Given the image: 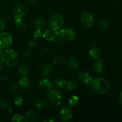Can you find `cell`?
<instances>
[{"instance_id": "obj_1", "label": "cell", "mask_w": 122, "mask_h": 122, "mask_svg": "<svg viewBox=\"0 0 122 122\" xmlns=\"http://www.w3.org/2000/svg\"><path fill=\"white\" fill-rule=\"evenodd\" d=\"M0 60L4 65L13 67L19 63V57L16 51L13 49H6L0 54Z\"/></svg>"}, {"instance_id": "obj_2", "label": "cell", "mask_w": 122, "mask_h": 122, "mask_svg": "<svg viewBox=\"0 0 122 122\" xmlns=\"http://www.w3.org/2000/svg\"><path fill=\"white\" fill-rule=\"evenodd\" d=\"M90 86L98 95H104L109 91L110 84L108 81L104 77H96L93 78Z\"/></svg>"}, {"instance_id": "obj_3", "label": "cell", "mask_w": 122, "mask_h": 122, "mask_svg": "<svg viewBox=\"0 0 122 122\" xmlns=\"http://www.w3.org/2000/svg\"><path fill=\"white\" fill-rule=\"evenodd\" d=\"M29 11V7L27 4L23 2L17 3L13 8V14L16 25L23 21L22 17L26 15Z\"/></svg>"}, {"instance_id": "obj_4", "label": "cell", "mask_w": 122, "mask_h": 122, "mask_svg": "<svg viewBox=\"0 0 122 122\" xmlns=\"http://www.w3.org/2000/svg\"><path fill=\"white\" fill-rule=\"evenodd\" d=\"M65 19L63 15L59 13H55L50 17L49 25L50 29L55 32H58L64 25Z\"/></svg>"}, {"instance_id": "obj_5", "label": "cell", "mask_w": 122, "mask_h": 122, "mask_svg": "<svg viewBox=\"0 0 122 122\" xmlns=\"http://www.w3.org/2000/svg\"><path fill=\"white\" fill-rule=\"evenodd\" d=\"M48 99L49 100L51 104L54 106H58L61 104L62 102V93L57 89H52L49 91L47 94Z\"/></svg>"}, {"instance_id": "obj_6", "label": "cell", "mask_w": 122, "mask_h": 122, "mask_svg": "<svg viewBox=\"0 0 122 122\" xmlns=\"http://www.w3.org/2000/svg\"><path fill=\"white\" fill-rule=\"evenodd\" d=\"M60 38L67 41H71L76 38V33L72 29L65 27L61 29L59 32H56Z\"/></svg>"}, {"instance_id": "obj_7", "label": "cell", "mask_w": 122, "mask_h": 122, "mask_svg": "<svg viewBox=\"0 0 122 122\" xmlns=\"http://www.w3.org/2000/svg\"><path fill=\"white\" fill-rule=\"evenodd\" d=\"M13 43V36L8 32H0V48H7Z\"/></svg>"}, {"instance_id": "obj_8", "label": "cell", "mask_w": 122, "mask_h": 122, "mask_svg": "<svg viewBox=\"0 0 122 122\" xmlns=\"http://www.w3.org/2000/svg\"><path fill=\"white\" fill-rule=\"evenodd\" d=\"M77 79L79 82L87 86H90L93 80V78L90 75L84 71H80L78 72Z\"/></svg>"}, {"instance_id": "obj_9", "label": "cell", "mask_w": 122, "mask_h": 122, "mask_svg": "<svg viewBox=\"0 0 122 122\" xmlns=\"http://www.w3.org/2000/svg\"><path fill=\"white\" fill-rule=\"evenodd\" d=\"M72 117V113L70 108L68 107H63L60 109L58 113V117L62 122H68Z\"/></svg>"}, {"instance_id": "obj_10", "label": "cell", "mask_w": 122, "mask_h": 122, "mask_svg": "<svg viewBox=\"0 0 122 122\" xmlns=\"http://www.w3.org/2000/svg\"><path fill=\"white\" fill-rule=\"evenodd\" d=\"M80 21L83 25L87 27H90L94 23V18L90 13L83 12L80 16Z\"/></svg>"}, {"instance_id": "obj_11", "label": "cell", "mask_w": 122, "mask_h": 122, "mask_svg": "<svg viewBox=\"0 0 122 122\" xmlns=\"http://www.w3.org/2000/svg\"><path fill=\"white\" fill-rule=\"evenodd\" d=\"M32 23L36 29L44 30L47 25V21L44 18L41 16L33 17L32 19Z\"/></svg>"}, {"instance_id": "obj_12", "label": "cell", "mask_w": 122, "mask_h": 122, "mask_svg": "<svg viewBox=\"0 0 122 122\" xmlns=\"http://www.w3.org/2000/svg\"><path fill=\"white\" fill-rule=\"evenodd\" d=\"M39 119V114L35 110H29L25 113L23 116V121L35 122H37Z\"/></svg>"}, {"instance_id": "obj_13", "label": "cell", "mask_w": 122, "mask_h": 122, "mask_svg": "<svg viewBox=\"0 0 122 122\" xmlns=\"http://www.w3.org/2000/svg\"><path fill=\"white\" fill-rule=\"evenodd\" d=\"M94 69L96 72L99 74L104 73L106 69V64L102 59L98 58L94 63Z\"/></svg>"}, {"instance_id": "obj_14", "label": "cell", "mask_w": 122, "mask_h": 122, "mask_svg": "<svg viewBox=\"0 0 122 122\" xmlns=\"http://www.w3.org/2000/svg\"><path fill=\"white\" fill-rule=\"evenodd\" d=\"M39 71L41 75L43 76H47L50 75L53 70V66L51 63H45L39 65Z\"/></svg>"}, {"instance_id": "obj_15", "label": "cell", "mask_w": 122, "mask_h": 122, "mask_svg": "<svg viewBox=\"0 0 122 122\" xmlns=\"http://www.w3.org/2000/svg\"><path fill=\"white\" fill-rule=\"evenodd\" d=\"M57 33L51 29H45L42 33V36L49 42H53L56 40L57 38Z\"/></svg>"}, {"instance_id": "obj_16", "label": "cell", "mask_w": 122, "mask_h": 122, "mask_svg": "<svg viewBox=\"0 0 122 122\" xmlns=\"http://www.w3.org/2000/svg\"><path fill=\"white\" fill-rule=\"evenodd\" d=\"M19 84L23 89L30 90L33 88V83L29 79L28 76H22L19 81Z\"/></svg>"}, {"instance_id": "obj_17", "label": "cell", "mask_w": 122, "mask_h": 122, "mask_svg": "<svg viewBox=\"0 0 122 122\" xmlns=\"http://www.w3.org/2000/svg\"><path fill=\"white\" fill-rule=\"evenodd\" d=\"M39 88L45 91H49L53 88L52 81L47 78L43 79L41 80L38 83Z\"/></svg>"}, {"instance_id": "obj_18", "label": "cell", "mask_w": 122, "mask_h": 122, "mask_svg": "<svg viewBox=\"0 0 122 122\" xmlns=\"http://www.w3.org/2000/svg\"><path fill=\"white\" fill-rule=\"evenodd\" d=\"M10 91L13 96H21L23 92V89L20 85L13 84L10 87Z\"/></svg>"}, {"instance_id": "obj_19", "label": "cell", "mask_w": 122, "mask_h": 122, "mask_svg": "<svg viewBox=\"0 0 122 122\" xmlns=\"http://www.w3.org/2000/svg\"><path fill=\"white\" fill-rule=\"evenodd\" d=\"M89 54L90 56L92 58H93L94 60H96L100 57V55H101V50L98 46H93V47H92L90 49Z\"/></svg>"}, {"instance_id": "obj_20", "label": "cell", "mask_w": 122, "mask_h": 122, "mask_svg": "<svg viewBox=\"0 0 122 122\" xmlns=\"http://www.w3.org/2000/svg\"><path fill=\"white\" fill-rule=\"evenodd\" d=\"M19 73L21 76H28L30 75V69L26 64H22L18 69Z\"/></svg>"}, {"instance_id": "obj_21", "label": "cell", "mask_w": 122, "mask_h": 122, "mask_svg": "<svg viewBox=\"0 0 122 122\" xmlns=\"http://www.w3.org/2000/svg\"><path fill=\"white\" fill-rule=\"evenodd\" d=\"M79 64H80V61L78 59L75 57H71L67 61L68 66L71 69H76L79 66Z\"/></svg>"}, {"instance_id": "obj_22", "label": "cell", "mask_w": 122, "mask_h": 122, "mask_svg": "<svg viewBox=\"0 0 122 122\" xmlns=\"http://www.w3.org/2000/svg\"><path fill=\"white\" fill-rule=\"evenodd\" d=\"M10 102L7 97L3 95H0V108L2 110H6L8 108Z\"/></svg>"}, {"instance_id": "obj_23", "label": "cell", "mask_w": 122, "mask_h": 122, "mask_svg": "<svg viewBox=\"0 0 122 122\" xmlns=\"http://www.w3.org/2000/svg\"><path fill=\"white\" fill-rule=\"evenodd\" d=\"M67 81H66L65 79L62 78V77H59L56 79L55 81V84L56 86L59 89H61V88H63L66 87V85H67Z\"/></svg>"}, {"instance_id": "obj_24", "label": "cell", "mask_w": 122, "mask_h": 122, "mask_svg": "<svg viewBox=\"0 0 122 122\" xmlns=\"http://www.w3.org/2000/svg\"><path fill=\"white\" fill-rule=\"evenodd\" d=\"M77 85V81L76 80L72 79H70L67 82V85H66V88L68 91H73L76 89Z\"/></svg>"}, {"instance_id": "obj_25", "label": "cell", "mask_w": 122, "mask_h": 122, "mask_svg": "<svg viewBox=\"0 0 122 122\" xmlns=\"http://www.w3.org/2000/svg\"><path fill=\"white\" fill-rule=\"evenodd\" d=\"M35 106L38 110L44 109L47 106V102L44 99H39L37 100L35 103Z\"/></svg>"}, {"instance_id": "obj_26", "label": "cell", "mask_w": 122, "mask_h": 122, "mask_svg": "<svg viewBox=\"0 0 122 122\" xmlns=\"http://www.w3.org/2000/svg\"><path fill=\"white\" fill-rule=\"evenodd\" d=\"M108 23L104 19H100L98 23V29L100 30H105L108 28Z\"/></svg>"}, {"instance_id": "obj_27", "label": "cell", "mask_w": 122, "mask_h": 122, "mask_svg": "<svg viewBox=\"0 0 122 122\" xmlns=\"http://www.w3.org/2000/svg\"><path fill=\"white\" fill-rule=\"evenodd\" d=\"M79 101V98L76 95H72L68 100V104L69 107H74L76 106Z\"/></svg>"}, {"instance_id": "obj_28", "label": "cell", "mask_w": 122, "mask_h": 122, "mask_svg": "<svg viewBox=\"0 0 122 122\" xmlns=\"http://www.w3.org/2000/svg\"><path fill=\"white\" fill-rule=\"evenodd\" d=\"M12 77H13V73L10 70H7L4 72L2 76V79L6 83H8L11 80Z\"/></svg>"}, {"instance_id": "obj_29", "label": "cell", "mask_w": 122, "mask_h": 122, "mask_svg": "<svg viewBox=\"0 0 122 122\" xmlns=\"http://www.w3.org/2000/svg\"><path fill=\"white\" fill-rule=\"evenodd\" d=\"M28 45L29 47L33 48H35V46H37V45H38V41H37V39L35 38H30L28 41Z\"/></svg>"}, {"instance_id": "obj_30", "label": "cell", "mask_w": 122, "mask_h": 122, "mask_svg": "<svg viewBox=\"0 0 122 122\" xmlns=\"http://www.w3.org/2000/svg\"><path fill=\"white\" fill-rule=\"evenodd\" d=\"M11 121L14 122H21L23 121V116L20 114H14L11 117Z\"/></svg>"}, {"instance_id": "obj_31", "label": "cell", "mask_w": 122, "mask_h": 122, "mask_svg": "<svg viewBox=\"0 0 122 122\" xmlns=\"http://www.w3.org/2000/svg\"><path fill=\"white\" fill-rule=\"evenodd\" d=\"M64 62V58L63 57H57L53 60V64L56 66H60Z\"/></svg>"}, {"instance_id": "obj_32", "label": "cell", "mask_w": 122, "mask_h": 122, "mask_svg": "<svg viewBox=\"0 0 122 122\" xmlns=\"http://www.w3.org/2000/svg\"><path fill=\"white\" fill-rule=\"evenodd\" d=\"M23 99L20 97V96L16 97V98L14 99V104L17 106H20L23 104Z\"/></svg>"}, {"instance_id": "obj_33", "label": "cell", "mask_w": 122, "mask_h": 122, "mask_svg": "<svg viewBox=\"0 0 122 122\" xmlns=\"http://www.w3.org/2000/svg\"><path fill=\"white\" fill-rule=\"evenodd\" d=\"M41 30L38 29H36L35 31L33 32V36L36 39H38V38H40L41 36H42V32Z\"/></svg>"}, {"instance_id": "obj_34", "label": "cell", "mask_w": 122, "mask_h": 122, "mask_svg": "<svg viewBox=\"0 0 122 122\" xmlns=\"http://www.w3.org/2000/svg\"><path fill=\"white\" fill-rule=\"evenodd\" d=\"M16 27H17V29H19L20 30H23L26 28V24L23 22V21H22L20 23L16 24Z\"/></svg>"}, {"instance_id": "obj_35", "label": "cell", "mask_w": 122, "mask_h": 122, "mask_svg": "<svg viewBox=\"0 0 122 122\" xmlns=\"http://www.w3.org/2000/svg\"><path fill=\"white\" fill-rule=\"evenodd\" d=\"M2 20L4 21L5 23H8L11 20V16L10 14H6L3 15V18H2Z\"/></svg>"}, {"instance_id": "obj_36", "label": "cell", "mask_w": 122, "mask_h": 122, "mask_svg": "<svg viewBox=\"0 0 122 122\" xmlns=\"http://www.w3.org/2000/svg\"><path fill=\"white\" fill-rule=\"evenodd\" d=\"M6 27V23L2 19H0V32H2Z\"/></svg>"}, {"instance_id": "obj_37", "label": "cell", "mask_w": 122, "mask_h": 122, "mask_svg": "<svg viewBox=\"0 0 122 122\" xmlns=\"http://www.w3.org/2000/svg\"><path fill=\"white\" fill-rule=\"evenodd\" d=\"M31 52L29 50H26L23 52V56L25 58H29L31 56Z\"/></svg>"}, {"instance_id": "obj_38", "label": "cell", "mask_w": 122, "mask_h": 122, "mask_svg": "<svg viewBox=\"0 0 122 122\" xmlns=\"http://www.w3.org/2000/svg\"><path fill=\"white\" fill-rule=\"evenodd\" d=\"M118 101L121 106H122V91L120 93L119 95H118Z\"/></svg>"}, {"instance_id": "obj_39", "label": "cell", "mask_w": 122, "mask_h": 122, "mask_svg": "<svg viewBox=\"0 0 122 122\" xmlns=\"http://www.w3.org/2000/svg\"><path fill=\"white\" fill-rule=\"evenodd\" d=\"M43 122H55V120L53 119H51V118L48 117V118H46V119H44V120H43Z\"/></svg>"}, {"instance_id": "obj_40", "label": "cell", "mask_w": 122, "mask_h": 122, "mask_svg": "<svg viewBox=\"0 0 122 122\" xmlns=\"http://www.w3.org/2000/svg\"><path fill=\"white\" fill-rule=\"evenodd\" d=\"M37 1H38V0H26V1H27L29 4H33L35 2H37Z\"/></svg>"}, {"instance_id": "obj_41", "label": "cell", "mask_w": 122, "mask_h": 122, "mask_svg": "<svg viewBox=\"0 0 122 122\" xmlns=\"http://www.w3.org/2000/svg\"><path fill=\"white\" fill-rule=\"evenodd\" d=\"M2 69H3V63L0 60V71H2Z\"/></svg>"}, {"instance_id": "obj_42", "label": "cell", "mask_w": 122, "mask_h": 122, "mask_svg": "<svg viewBox=\"0 0 122 122\" xmlns=\"http://www.w3.org/2000/svg\"><path fill=\"white\" fill-rule=\"evenodd\" d=\"M2 48H0V54H1V52H2Z\"/></svg>"}, {"instance_id": "obj_43", "label": "cell", "mask_w": 122, "mask_h": 122, "mask_svg": "<svg viewBox=\"0 0 122 122\" xmlns=\"http://www.w3.org/2000/svg\"><path fill=\"white\" fill-rule=\"evenodd\" d=\"M2 1H3L4 2H6V1H8V0H2Z\"/></svg>"}, {"instance_id": "obj_44", "label": "cell", "mask_w": 122, "mask_h": 122, "mask_svg": "<svg viewBox=\"0 0 122 122\" xmlns=\"http://www.w3.org/2000/svg\"><path fill=\"white\" fill-rule=\"evenodd\" d=\"M1 75H0V82H1Z\"/></svg>"}, {"instance_id": "obj_45", "label": "cell", "mask_w": 122, "mask_h": 122, "mask_svg": "<svg viewBox=\"0 0 122 122\" xmlns=\"http://www.w3.org/2000/svg\"><path fill=\"white\" fill-rule=\"evenodd\" d=\"M121 56H122V51L121 52Z\"/></svg>"}]
</instances>
